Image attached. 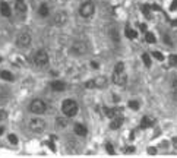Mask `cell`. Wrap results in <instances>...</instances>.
Masks as SVG:
<instances>
[{"label":"cell","mask_w":177,"mask_h":158,"mask_svg":"<svg viewBox=\"0 0 177 158\" xmlns=\"http://www.w3.org/2000/svg\"><path fill=\"white\" fill-rule=\"evenodd\" d=\"M126 37H127V38H130V40H135V38L138 37V34H136L132 28H129V27H127V28H126Z\"/></svg>","instance_id":"obj_21"},{"label":"cell","mask_w":177,"mask_h":158,"mask_svg":"<svg viewBox=\"0 0 177 158\" xmlns=\"http://www.w3.org/2000/svg\"><path fill=\"white\" fill-rule=\"evenodd\" d=\"M148 154H149V155L157 154V148H148Z\"/></svg>","instance_id":"obj_32"},{"label":"cell","mask_w":177,"mask_h":158,"mask_svg":"<svg viewBox=\"0 0 177 158\" xmlns=\"http://www.w3.org/2000/svg\"><path fill=\"white\" fill-rule=\"evenodd\" d=\"M45 110H47V105L43 100H34L29 104V111L32 114H43L45 113Z\"/></svg>","instance_id":"obj_6"},{"label":"cell","mask_w":177,"mask_h":158,"mask_svg":"<svg viewBox=\"0 0 177 158\" xmlns=\"http://www.w3.org/2000/svg\"><path fill=\"white\" fill-rule=\"evenodd\" d=\"M141 31H146V25H145V24L141 25Z\"/></svg>","instance_id":"obj_36"},{"label":"cell","mask_w":177,"mask_h":158,"mask_svg":"<svg viewBox=\"0 0 177 158\" xmlns=\"http://www.w3.org/2000/svg\"><path fill=\"white\" fill-rule=\"evenodd\" d=\"M6 119V111L5 110H0V121Z\"/></svg>","instance_id":"obj_30"},{"label":"cell","mask_w":177,"mask_h":158,"mask_svg":"<svg viewBox=\"0 0 177 158\" xmlns=\"http://www.w3.org/2000/svg\"><path fill=\"white\" fill-rule=\"evenodd\" d=\"M91 67H92V69H97V67H98L97 62H91Z\"/></svg>","instance_id":"obj_35"},{"label":"cell","mask_w":177,"mask_h":158,"mask_svg":"<svg viewBox=\"0 0 177 158\" xmlns=\"http://www.w3.org/2000/svg\"><path fill=\"white\" fill-rule=\"evenodd\" d=\"M86 88H95V86H94V81H90V82H86Z\"/></svg>","instance_id":"obj_34"},{"label":"cell","mask_w":177,"mask_h":158,"mask_svg":"<svg viewBox=\"0 0 177 158\" xmlns=\"http://www.w3.org/2000/svg\"><path fill=\"white\" fill-rule=\"evenodd\" d=\"M171 40H173V38H171V35H170V34H162V41H164L167 46H170V47H173V46H174V43H173Z\"/></svg>","instance_id":"obj_20"},{"label":"cell","mask_w":177,"mask_h":158,"mask_svg":"<svg viewBox=\"0 0 177 158\" xmlns=\"http://www.w3.org/2000/svg\"><path fill=\"white\" fill-rule=\"evenodd\" d=\"M133 151H135L133 148H127V149H126V154H129V152H133Z\"/></svg>","instance_id":"obj_37"},{"label":"cell","mask_w":177,"mask_h":158,"mask_svg":"<svg viewBox=\"0 0 177 158\" xmlns=\"http://www.w3.org/2000/svg\"><path fill=\"white\" fill-rule=\"evenodd\" d=\"M31 43H32V38H31V35H29L28 32H22V34H19L18 38H16V44H18V47H21V48H28V47L31 46Z\"/></svg>","instance_id":"obj_8"},{"label":"cell","mask_w":177,"mask_h":158,"mask_svg":"<svg viewBox=\"0 0 177 158\" xmlns=\"http://www.w3.org/2000/svg\"><path fill=\"white\" fill-rule=\"evenodd\" d=\"M53 22H54V25H57V27H62V25H64L66 22H67V15H66V12H57L56 15H54V18H53Z\"/></svg>","instance_id":"obj_9"},{"label":"cell","mask_w":177,"mask_h":158,"mask_svg":"<svg viewBox=\"0 0 177 158\" xmlns=\"http://www.w3.org/2000/svg\"><path fill=\"white\" fill-rule=\"evenodd\" d=\"M152 124V121L148 119V117H143V123H142V127H148V126H151Z\"/></svg>","instance_id":"obj_28"},{"label":"cell","mask_w":177,"mask_h":158,"mask_svg":"<svg viewBox=\"0 0 177 158\" xmlns=\"http://www.w3.org/2000/svg\"><path fill=\"white\" fill-rule=\"evenodd\" d=\"M38 15H40L41 18H45V16L50 15V8H48L47 3H41V5H40V8H38Z\"/></svg>","instance_id":"obj_15"},{"label":"cell","mask_w":177,"mask_h":158,"mask_svg":"<svg viewBox=\"0 0 177 158\" xmlns=\"http://www.w3.org/2000/svg\"><path fill=\"white\" fill-rule=\"evenodd\" d=\"M94 81V86L95 88H106L107 86V78L106 76H97Z\"/></svg>","instance_id":"obj_14"},{"label":"cell","mask_w":177,"mask_h":158,"mask_svg":"<svg viewBox=\"0 0 177 158\" xmlns=\"http://www.w3.org/2000/svg\"><path fill=\"white\" fill-rule=\"evenodd\" d=\"M122 124H123V117H117L116 116V117H113V121L110 123V127L111 129H119Z\"/></svg>","instance_id":"obj_17"},{"label":"cell","mask_w":177,"mask_h":158,"mask_svg":"<svg viewBox=\"0 0 177 158\" xmlns=\"http://www.w3.org/2000/svg\"><path fill=\"white\" fill-rule=\"evenodd\" d=\"M2 132H3V127H0V135H2Z\"/></svg>","instance_id":"obj_38"},{"label":"cell","mask_w":177,"mask_h":158,"mask_svg":"<svg viewBox=\"0 0 177 158\" xmlns=\"http://www.w3.org/2000/svg\"><path fill=\"white\" fill-rule=\"evenodd\" d=\"M48 62H50V57H48V53H47L45 50H38V51L35 53V56H34V63H35V66H38V67H45V66L48 65Z\"/></svg>","instance_id":"obj_5"},{"label":"cell","mask_w":177,"mask_h":158,"mask_svg":"<svg viewBox=\"0 0 177 158\" xmlns=\"http://www.w3.org/2000/svg\"><path fill=\"white\" fill-rule=\"evenodd\" d=\"M67 124H69V121H67L66 117H57V119H56V127H57V129H63V127H66Z\"/></svg>","instance_id":"obj_16"},{"label":"cell","mask_w":177,"mask_h":158,"mask_svg":"<svg viewBox=\"0 0 177 158\" xmlns=\"http://www.w3.org/2000/svg\"><path fill=\"white\" fill-rule=\"evenodd\" d=\"M29 129L35 133H41L45 129V121L41 117H34L29 120Z\"/></svg>","instance_id":"obj_7"},{"label":"cell","mask_w":177,"mask_h":158,"mask_svg":"<svg viewBox=\"0 0 177 158\" xmlns=\"http://www.w3.org/2000/svg\"><path fill=\"white\" fill-rule=\"evenodd\" d=\"M127 105H129V108H132V110H139V103H138V101H129Z\"/></svg>","instance_id":"obj_25"},{"label":"cell","mask_w":177,"mask_h":158,"mask_svg":"<svg viewBox=\"0 0 177 158\" xmlns=\"http://www.w3.org/2000/svg\"><path fill=\"white\" fill-rule=\"evenodd\" d=\"M94 13H95V3H94V2H91V0H86V2H83V3L80 5V8H79V15H80L82 18L88 19V18L94 16Z\"/></svg>","instance_id":"obj_3"},{"label":"cell","mask_w":177,"mask_h":158,"mask_svg":"<svg viewBox=\"0 0 177 158\" xmlns=\"http://www.w3.org/2000/svg\"><path fill=\"white\" fill-rule=\"evenodd\" d=\"M15 9H16L18 13L24 15L27 12V3H25V0H16V2H15Z\"/></svg>","instance_id":"obj_13"},{"label":"cell","mask_w":177,"mask_h":158,"mask_svg":"<svg viewBox=\"0 0 177 158\" xmlns=\"http://www.w3.org/2000/svg\"><path fill=\"white\" fill-rule=\"evenodd\" d=\"M50 86H51V89L56 91V92H62V91L66 89V84H64L63 81H53V82L50 84Z\"/></svg>","instance_id":"obj_10"},{"label":"cell","mask_w":177,"mask_h":158,"mask_svg":"<svg viewBox=\"0 0 177 158\" xmlns=\"http://www.w3.org/2000/svg\"><path fill=\"white\" fill-rule=\"evenodd\" d=\"M152 57H155L157 60H164V56L160 51H152Z\"/></svg>","instance_id":"obj_26"},{"label":"cell","mask_w":177,"mask_h":158,"mask_svg":"<svg viewBox=\"0 0 177 158\" xmlns=\"http://www.w3.org/2000/svg\"><path fill=\"white\" fill-rule=\"evenodd\" d=\"M171 142H173V146H174V149L177 151V136H174V138L171 139Z\"/></svg>","instance_id":"obj_33"},{"label":"cell","mask_w":177,"mask_h":158,"mask_svg":"<svg viewBox=\"0 0 177 158\" xmlns=\"http://www.w3.org/2000/svg\"><path fill=\"white\" fill-rule=\"evenodd\" d=\"M73 132H75L78 136H86V135H88V129H86V126H83V124H80V123L75 124Z\"/></svg>","instance_id":"obj_12"},{"label":"cell","mask_w":177,"mask_h":158,"mask_svg":"<svg viewBox=\"0 0 177 158\" xmlns=\"http://www.w3.org/2000/svg\"><path fill=\"white\" fill-rule=\"evenodd\" d=\"M0 13H2V16H5V18H9V16H10L12 11H10L9 3H6V2H2V3H0Z\"/></svg>","instance_id":"obj_11"},{"label":"cell","mask_w":177,"mask_h":158,"mask_svg":"<svg viewBox=\"0 0 177 158\" xmlns=\"http://www.w3.org/2000/svg\"><path fill=\"white\" fill-rule=\"evenodd\" d=\"M119 110H120V108H117V110H116V108H104V114H106L107 117H111V119H113V117L117 116Z\"/></svg>","instance_id":"obj_18"},{"label":"cell","mask_w":177,"mask_h":158,"mask_svg":"<svg viewBox=\"0 0 177 158\" xmlns=\"http://www.w3.org/2000/svg\"><path fill=\"white\" fill-rule=\"evenodd\" d=\"M106 149H107V152H108L110 155H113V154H114V148L111 146V143H110V142H107V143H106Z\"/></svg>","instance_id":"obj_27"},{"label":"cell","mask_w":177,"mask_h":158,"mask_svg":"<svg viewBox=\"0 0 177 158\" xmlns=\"http://www.w3.org/2000/svg\"><path fill=\"white\" fill-rule=\"evenodd\" d=\"M9 142L13 143V145H16V143H18V138H16L15 135H10V136H9Z\"/></svg>","instance_id":"obj_29"},{"label":"cell","mask_w":177,"mask_h":158,"mask_svg":"<svg viewBox=\"0 0 177 158\" xmlns=\"http://www.w3.org/2000/svg\"><path fill=\"white\" fill-rule=\"evenodd\" d=\"M0 78L2 79H5V81H13V75L10 73V72H8V70H2L0 72Z\"/></svg>","instance_id":"obj_19"},{"label":"cell","mask_w":177,"mask_h":158,"mask_svg":"<svg viewBox=\"0 0 177 158\" xmlns=\"http://www.w3.org/2000/svg\"><path fill=\"white\" fill-rule=\"evenodd\" d=\"M113 82H114L117 86H125V85H126L127 76H126V72H125V63H123V62H119V63L114 66Z\"/></svg>","instance_id":"obj_1"},{"label":"cell","mask_w":177,"mask_h":158,"mask_svg":"<svg viewBox=\"0 0 177 158\" xmlns=\"http://www.w3.org/2000/svg\"><path fill=\"white\" fill-rule=\"evenodd\" d=\"M142 60H143V63H145V66L146 67H151V63H152V60H151V57H149V54H142Z\"/></svg>","instance_id":"obj_23"},{"label":"cell","mask_w":177,"mask_h":158,"mask_svg":"<svg viewBox=\"0 0 177 158\" xmlns=\"http://www.w3.org/2000/svg\"><path fill=\"white\" fill-rule=\"evenodd\" d=\"M62 111H63V114H64L67 119H70V117H75V116L78 114L79 105H78V103H76L75 100H66V101H63V104H62Z\"/></svg>","instance_id":"obj_2"},{"label":"cell","mask_w":177,"mask_h":158,"mask_svg":"<svg viewBox=\"0 0 177 158\" xmlns=\"http://www.w3.org/2000/svg\"><path fill=\"white\" fill-rule=\"evenodd\" d=\"M111 37H113V41H119V34H116V31H111Z\"/></svg>","instance_id":"obj_31"},{"label":"cell","mask_w":177,"mask_h":158,"mask_svg":"<svg viewBox=\"0 0 177 158\" xmlns=\"http://www.w3.org/2000/svg\"><path fill=\"white\" fill-rule=\"evenodd\" d=\"M145 40H146V43H149V44H154V43L157 41V40H155V35H154L152 32H146Z\"/></svg>","instance_id":"obj_22"},{"label":"cell","mask_w":177,"mask_h":158,"mask_svg":"<svg viewBox=\"0 0 177 158\" xmlns=\"http://www.w3.org/2000/svg\"><path fill=\"white\" fill-rule=\"evenodd\" d=\"M70 53L73 56H85L88 53V44L83 40H76L70 46Z\"/></svg>","instance_id":"obj_4"},{"label":"cell","mask_w":177,"mask_h":158,"mask_svg":"<svg viewBox=\"0 0 177 158\" xmlns=\"http://www.w3.org/2000/svg\"><path fill=\"white\" fill-rule=\"evenodd\" d=\"M171 88H173V95H174V98H177V78H174V79H173Z\"/></svg>","instance_id":"obj_24"}]
</instances>
